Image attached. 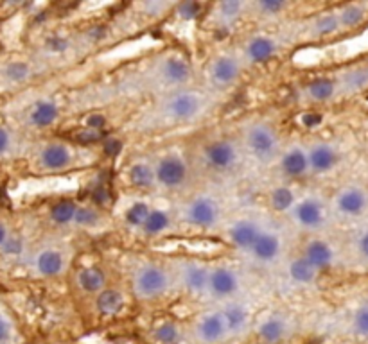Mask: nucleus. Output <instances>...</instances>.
Wrapping results in <instances>:
<instances>
[{
	"label": "nucleus",
	"instance_id": "nucleus-50",
	"mask_svg": "<svg viewBox=\"0 0 368 344\" xmlns=\"http://www.w3.org/2000/svg\"><path fill=\"white\" fill-rule=\"evenodd\" d=\"M8 238H9L8 228H6V224H2V222H0V248L4 246Z\"/></svg>",
	"mask_w": 368,
	"mask_h": 344
},
{
	"label": "nucleus",
	"instance_id": "nucleus-21",
	"mask_svg": "<svg viewBox=\"0 0 368 344\" xmlns=\"http://www.w3.org/2000/svg\"><path fill=\"white\" fill-rule=\"evenodd\" d=\"M281 52V41L274 34L259 31L252 33L244 38L243 45H241V57L246 66H259L266 65L271 59L278 56Z\"/></svg>",
	"mask_w": 368,
	"mask_h": 344
},
{
	"label": "nucleus",
	"instance_id": "nucleus-10",
	"mask_svg": "<svg viewBox=\"0 0 368 344\" xmlns=\"http://www.w3.org/2000/svg\"><path fill=\"white\" fill-rule=\"evenodd\" d=\"M157 189L166 192H178L189 183L190 169L185 156L180 151H166L153 160Z\"/></svg>",
	"mask_w": 368,
	"mask_h": 344
},
{
	"label": "nucleus",
	"instance_id": "nucleus-37",
	"mask_svg": "<svg viewBox=\"0 0 368 344\" xmlns=\"http://www.w3.org/2000/svg\"><path fill=\"white\" fill-rule=\"evenodd\" d=\"M300 197V194L291 187V183L284 181V183H278L275 187L268 190L266 194V203H268V208L274 213L278 215H288L291 212V208L295 206L297 199Z\"/></svg>",
	"mask_w": 368,
	"mask_h": 344
},
{
	"label": "nucleus",
	"instance_id": "nucleus-28",
	"mask_svg": "<svg viewBox=\"0 0 368 344\" xmlns=\"http://www.w3.org/2000/svg\"><path fill=\"white\" fill-rule=\"evenodd\" d=\"M277 167L278 172H281V178L284 181H288V183L311 176L309 158H307L306 145H300V143H290V145H285V148L282 149L281 156H278Z\"/></svg>",
	"mask_w": 368,
	"mask_h": 344
},
{
	"label": "nucleus",
	"instance_id": "nucleus-15",
	"mask_svg": "<svg viewBox=\"0 0 368 344\" xmlns=\"http://www.w3.org/2000/svg\"><path fill=\"white\" fill-rule=\"evenodd\" d=\"M201 156L208 171L215 172V174H228L239 167L241 158H243V148L236 140L221 136V138L211 140L203 148Z\"/></svg>",
	"mask_w": 368,
	"mask_h": 344
},
{
	"label": "nucleus",
	"instance_id": "nucleus-32",
	"mask_svg": "<svg viewBox=\"0 0 368 344\" xmlns=\"http://www.w3.org/2000/svg\"><path fill=\"white\" fill-rule=\"evenodd\" d=\"M284 275L295 287H313L318 283L320 273L300 253L284 260Z\"/></svg>",
	"mask_w": 368,
	"mask_h": 344
},
{
	"label": "nucleus",
	"instance_id": "nucleus-26",
	"mask_svg": "<svg viewBox=\"0 0 368 344\" xmlns=\"http://www.w3.org/2000/svg\"><path fill=\"white\" fill-rule=\"evenodd\" d=\"M304 103L307 106H320V104H331L336 101H341V92H339V83L336 78V72L331 74H322L309 79L302 85Z\"/></svg>",
	"mask_w": 368,
	"mask_h": 344
},
{
	"label": "nucleus",
	"instance_id": "nucleus-3",
	"mask_svg": "<svg viewBox=\"0 0 368 344\" xmlns=\"http://www.w3.org/2000/svg\"><path fill=\"white\" fill-rule=\"evenodd\" d=\"M146 79L151 90L166 95L190 86L194 79V69L187 54L180 50H166L153 57L151 65L148 66Z\"/></svg>",
	"mask_w": 368,
	"mask_h": 344
},
{
	"label": "nucleus",
	"instance_id": "nucleus-16",
	"mask_svg": "<svg viewBox=\"0 0 368 344\" xmlns=\"http://www.w3.org/2000/svg\"><path fill=\"white\" fill-rule=\"evenodd\" d=\"M339 83L341 101L367 97L368 95V52L354 57L334 70Z\"/></svg>",
	"mask_w": 368,
	"mask_h": 344
},
{
	"label": "nucleus",
	"instance_id": "nucleus-51",
	"mask_svg": "<svg viewBox=\"0 0 368 344\" xmlns=\"http://www.w3.org/2000/svg\"><path fill=\"white\" fill-rule=\"evenodd\" d=\"M365 176H367V181H368V165H367V169H365Z\"/></svg>",
	"mask_w": 368,
	"mask_h": 344
},
{
	"label": "nucleus",
	"instance_id": "nucleus-30",
	"mask_svg": "<svg viewBox=\"0 0 368 344\" xmlns=\"http://www.w3.org/2000/svg\"><path fill=\"white\" fill-rule=\"evenodd\" d=\"M29 267L36 276L56 278L66 269V257L59 248L43 246L29 258Z\"/></svg>",
	"mask_w": 368,
	"mask_h": 344
},
{
	"label": "nucleus",
	"instance_id": "nucleus-48",
	"mask_svg": "<svg viewBox=\"0 0 368 344\" xmlns=\"http://www.w3.org/2000/svg\"><path fill=\"white\" fill-rule=\"evenodd\" d=\"M13 145V135L9 133V129L6 127H0V155H4L11 149Z\"/></svg>",
	"mask_w": 368,
	"mask_h": 344
},
{
	"label": "nucleus",
	"instance_id": "nucleus-43",
	"mask_svg": "<svg viewBox=\"0 0 368 344\" xmlns=\"http://www.w3.org/2000/svg\"><path fill=\"white\" fill-rule=\"evenodd\" d=\"M207 4L201 2H182V4H174L173 15L183 22H196L207 15Z\"/></svg>",
	"mask_w": 368,
	"mask_h": 344
},
{
	"label": "nucleus",
	"instance_id": "nucleus-4",
	"mask_svg": "<svg viewBox=\"0 0 368 344\" xmlns=\"http://www.w3.org/2000/svg\"><path fill=\"white\" fill-rule=\"evenodd\" d=\"M241 148L253 162L268 165L277 164L284 145H282L278 129L274 124L266 119H255L244 127Z\"/></svg>",
	"mask_w": 368,
	"mask_h": 344
},
{
	"label": "nucleus",
	"instance_id": "nucleus-47",
	"mask_svg": "<svg viewBox=\"0 0 368 344\" xmlns=\"http://www.w3.org/2000/svg\"><path fill=\"white\" fill-rule=\"evenodd\" d=\"M11 336H13L11 323H9L8 317H4V315L0 314V344L9 343Z\"/></svg>",
	"mask_w": 368,
	"mask_h": 344
},
{
	"label": "nucleus",
	"instance_id": "nucleus-17",
	"mask_svg": "<svg viewBox=\"0 0 368 344\" xmlns=\"http://www.w3.org/2000/svg\"><path fill=\"white\" fill-rule=\"evenodd\" d=\"M79 160V152L71 142L63 140H50L38 149L36 167L38 171L56 174V172L71 171Z\"/></svg>",
	"mask_w": 368,
	"mask_h": 344
},
{
	"label": "nucleus",
	"instance_id": "nucleus-1",
	"mask_svg": "<svg viewBox=\"0 0 368 344\" xmlns=\"http://www.w3.org/2000/svg\"><path fill=\"white\" fill-rule=\"evenodd\" d=\"M211 103V94L198 90L194 86H187L182 90L158 95L151 117L162 126H189L201 120L208 113Z\"/></svg>",
	"mask_w": 368,
	"mask_h": 344
},
{
	"label": "nucleus",
	"instance_id": "nucleus-31",
	"mask_svg": "<svg viewBox=\"0 0 368 344\" xmlns=\"http://www.w3.org/2000/svg\"><path fill=\"white\" fill-rule=\"evenodd\" d=\"M62 117V106L56 99L43 97L38 99L25 111V124L34 129H47L52 127Z\"/></svg>",
	"mask_w": 368,
	"mask_h": 344
},
{
	"label": "nucleus",
	"instance_id": "nucleus-29",
	"mask_svg": "<svg viewBox=\"0 0 368 344\" xmlns=\"http://www.w3.org/2000/svg\"><path fill=\"white\" fill-rule=\"evenodd\" d=\"M344 38L358 36L368 29V0H352L336 4Z\"/></svg>",
	"mask_w": 368,
	"mask_h": 344
},
{
	"label": "nucleus",
	"instance_id": "nucleus-45",
	"mask_svg": "<svg viewBox=\"0 0 368 344\" xmlns=\"http://www.w3.org/2000/svg\"><path fill=\"white\" fill-rule=\"evenodd\" d=\"M4 78L6 81L13 83V85H18V83H24L31 78L33 70L25 62H11L9 65H6L4 69Z\"/></svg>",
	"mask_w": 368,
	"mask_h": 344
},
{
	"label": "nucleus",
	"instance_id": "nucleus-23",
	"mask_svg": "<svg viewBox=\"0 0 368 344\" xmlns=\"http://www.w3.org/2000/svg\"><path fill=\"white\" fill-rule=\"evenodd\" d=\"M304 38L307 41H315V43H327V41H334L344 38L341 33V25H339L338 11L336 4L322 9V11L313 13L304 24Z\"/></svg>",
	"mask_w": 368,
	"mask_h": 344
},
{
	"label": "nucleus",
	"instance_id": "nucleus-42",
	"mask_svg": "<svg viewBox=\"0 0 368 344\" xmlns=\"http://www.w3.org/2000/svg\"><path fill=\"white\" fill-rule=\"evenodd\" d=\"M74 47V38L65 33H54L43 41V50L50 56H65Z\"/></svg>",
	"mask_w": 368,
	"mask_h": 344
},
{
	"label": "nucleus",
	"instance_id": "nucleus-33",
	"mask_svg": "<svg viewBox=\"0 0 368 344\" xmlns=\"http://www.w3.org/2000/svg\"><path fill=\"white\" fill-rule=\"evenodd\" d=\"M126 183L139 192H151L157 190V178H155L153 160H132L125 172Z\"/></svg>",
	"mask_w": 368,
	"mask_h": 344
},
{
	"label": "nucleus",
	"instance_id": "nucleus-39",
	"mask_svg": "<svg viewBox=\"0 0 368 344\" xmlns=\"http://www.w3.org/2000/svg\"><path fill=\"white\" fill-rule=\"evenodd\" d=\"M183 336V327L176 320H160L151 328V339L157 344H180Z\"/></svg>",
	"mask_w": 368,
	"mask_h": 344
},
{
	"label": "nucleus",
	"instance_id": "nucleus-24",
	"mask_svg": "<svg viewBox=\"0 0 368 344\" xmlns=\"http://www.w3.org/2000/svg\"><path fill=\"white\" fill-rule=\"evenodd\" d=\"M246 17H248V2H239V0H225V2L211 4L205 15L211 27L220 33L234 31Z\"/></svg>",
	"mask_w": 368,
	"mask_h": 344
},
{
	"label": "nucleus",
	"instance_id": "nucleus-36",
	"mask_svg": "<svg viewBox=\"0 0 368 344\" xmlns=\"http://www.w3.org/2000/svg\"><path fill=\"white\" fill-rule=\"evenodd\" d=\"M176 215L171 210L162 208V206H153L151 213H149L148 221L142 226L141 235L144 238H160L167 235L173 229Z\"/></svg>",
	"mask_w": 368,
	"mask_h": 344
},
{
	"label": "nucleus",
	"instance_id": "nucleus-7",
	"mask_svg": "<svg viewBox=\"0 0 368 344\" xmlns=\"http://www.w3.org/2000/svg\"><path fill=\"white\" fill-rule=\"evenodd\" d=\"M298 253L302 255L322 276L327 275V273H332L338 267H345L344 250H341L339 238L332 241V238H327L325 235H322V237L320 235H309Z\"/></svg>",
	"mask_w": 368,
	"mask_h": 344
},
{
	"label": "nucleus",
	"instance_id": "nucleus-38",
	"mask_svg": "<svg viewBox=\"0 0 368 344\" xmlns=\"http://www.w3.org/2000/svg\"><path fill=\"white\" fill-rule=\"evenodd\" d=\"M290 9L291 4L284 0H255V2H248V17L274 22L288 15Z\"/></svg>",
	"mask_w": 368,
	"mask_h": 344
},
{
	"label": "nucleus",
	"instance_id": "nucleus-25",
	"mask_svg": "<svg viewBox=\"0 0 368 344\" xmlns=\"http://www.w3.org/2000/svg\"><path fill=\"white\" fill-rule=\"evenodd\" d=\"M282 253H284V241H282L281 231L266 226V228L262 229L261 237L257 238L252 250L244 255V257L248 258L253 266L269 267L274 266V264L281 262Z\"/></svg>",
	"mask_w": 368,
	"mask_h": 344
},
{
	"label": "nucleus",
	"instance_id": "nucleus-20",
	"mask_svg": "<svg viewBox=\"0 0 368 344\" xmlns=\"http://www.w3.org/2000/svg\"><path fill=\"white\" fill-rule=\"evenodd\" d=\"M196 344H225L228 343V330L223 315L218 307L208 308L196 315L189 330Z\"/></svg>",
	"mask_w": 368,
	"mask_h": 344
},
{
	"label": "nucleus",
	"instance_id": "nucleus-35",
	"mask_svg": "<svg viewBox=\"0 0 368 344\" xmlns=\"http://www.w3.org/2000/svg\"><path fill=\"white\" fill-rule=\"evenodd\" d=\"M94 308L95 312L103 317H115L120 315L126 308V296L125 292L117 289V287H110L94 296Z\"/></svg>",
	"mask_w": 368,
	"mask_h": 344
},
{
	"label": "nucleus",
	"instance_id": "nucleus-18",
	"mask_svg": "<svg viewBox=\"0 0 368 344\" xmlns=\"http://www.w3.org/2000/svg\"><path fill=\"white\" fill-rule=\"evenodd\" d=\"M253 334L259 344H285L295 334V321L288 312L271 310L255 321Z\"/></svg>",
	"mask_w": 368,
	"mask_h": 344
},
{
	"label": "nucleus",
	"instance_id": "nucleus-14",
	"mask_svg": "<svg viewBox=\"0 0 368 344\" xmlns=\"http://www.w3.org/2000/svg\"><path fill=\"white\" fill-rule=\"evenodd\" d=\"M309 158L311 176H329L338 171L345 160V149L341 143L331 138H316L306 143Z\"/></svg>",
	"mask_w": 368,
	"mask_h": 344
},
{
	"label": "nucleus",
	"instance_id": "nucleus-27",
	"mask_svg": "<svg viewBox=\"0 0 368 344\" xmlns=\"http://www.w3.org/2000/svg\"><path fill=\"white\" fill-rule=\"evenodd\" d=\"M264 228L266 224L257 221L255 217H241L228 226L227 231H225V241H227L228 248H232L244 257L252 250L257 238L261 237Z\"/></svg>",
	"mask_w": 368,
	"mask_h": 344
},
{
	"label": "nucleus",
	"instance_id": "nucleus-12",
	"mask_svg": "<svg viewBox=\"0 0 368 344\" xmlns=\"http://www.w3.org/2000/svg\"><path fill=\"white\" fill-rule=\"evenodd\" d=\"M241 289H243V278L239 269L227 262L211 264L205 298L215 301L218 305H223L230 299L239 298Z\"/></svg>",
	"mask_w": 368,
	"mask_h": 344
},
{
	"label": "nucleus",
	"instance_id": "nucleus-6",
	"mask_svg": "<svg viewBox=\"0 0 368 344\" xmlns=\"http://www.w3.org/2000/svg\"><path fill=\"white\" fill-rule=\"evenodd\" d=\"M288 217L295 228L307 235H318L320 231L323 234L327 226L334 222L327 197L320 199L318 196H313V194L298 197L291 212L288 213Z\"/></svg>",
	"mask_w": 368,
	"mask_h": 344
},
{
	"label": "nucleus",
	"instance_id": "nucleus-41",
	"mask_svg": "<svg viewBox=\"0 0 368 344\" xmlns=\"http://www.w3.org/2000/svg\"><path fill=\"white\" fill-rule=\"evenodd\" d=\"M79 203L72 197H63L50 206L49 217L54 224L58 226H74L76 215H78Z\"/></svg>",
	"mask_w": 368,
	"mask_h": 344
},
{
	"label": "nucleus",
	"instance_id": "nucleus-5",
	"mask_svg": "<svg viewBox=\"0 0 368 344\" xmlns=\"http://www.w3.org/2000/svg\"><path fill=\"white\" fill-rule=\"evenodd\" d=\"M132 292L141 301L162 299L173 287L171 269L155 260H142L132 271Z\"/></svg>",
	"mask_w": 368,
	"mask_h": 344
},
{
	"label": "nucleus",
	"instance_id": "nucleus-44",
	"mask_svg": "<svg viewBox=\"0 0 368 344\" xmlns=\"http://www.w3.org/2000/svg\"><path fill=\"white\" fill-rule=\"evenodd\" d=\"M101 221V210L95 208L94 205H79L78 215H76L74 226L76 228L90 229L95 228Z\"/></svg>",
	"mask_w": 368,
	"mask_h": 344
},
{
	"label": "nucleus",
	"instance_id": "nucleus-8",
	"mask_svg": "<svg viewBox=\"0 0 368 344\" xmlns=\"http://www.w3.org/2000/svg\"><path fill=\"white\" fill-rule=\"evenodd\" d=\"M246 69L239 52H218L205 65V79L211 90L227 92L243 78Z\"/></svg>",
	"mask_w": 368,
	"mask_h": 344
},
{
	"label": "nucleus",
	"instance_id": "nucleus-40",
	"mask_svg": "<svg viewBox=\"0 0 368 344\" xmlns=\"http://www.w3.org/2000/svg\"><path fill=\"white\" fill-rule=\"evenodd\" d=\"M151 210H153V206L149 205L148 201L135 199L133 203H129L125 208V212H122V222H125V226L128 229L141 234L142 226L148 221Z\"/></svg>",
	"mask_w": 368,
	"mask_h": 344
},
{
	"label": "nucleus",
	"instance_id": "nucleus-22",
	"mask_svg": "<svg viewBox=\"0 0 368 344\" xmlns=\"http://www.w3.org/2000/svg\"><path fill=\"white\" fill-rule=\"evenodd\" d=\"M215 307L221 310L225 324H227L228 341H239L248 336L250 332H253L255 315H253L252 307L244 299H230L227 303L215 305Z\"/></svg>",
	"mask_w": 368,
	"mask_h": 344
},
{
	"label": "nucleus",
	"instance_id": "nucleus-9",
	"mask_svg": "<svg viewBox=\"0 0 368 344\" xmlns=\"http://www.w3.org/2000/svg\"><path fill=\"white\" fill-rule=\"evenodd\" d=\"M176 217L185 222L189 228L208 231L220 226L223 212H221L220 201L212 194H196L183 203Z\"/></svg>",
	"mask_w": 368,
	"mask_h": 344
},
{
	"label": "nucleus",
	"instance_id": "nucleus-34",
	"mask_svg": "<svg viewBox=\"0 0 368 344\" xmlns=\"http://www.w3.org/2000/svg\"><path fill=\"white\" fill-rule=\"evenodd\" d=\"M74 282L76 285H78L79 291L85 292V294L95 296L108 287V276L101 266L87 264V266L78 267Z\"/></svg>",
	"mask_w": 368,
	"mask_h": 344
},
{
	"label": "nucleus",
	"instance_id": "nucleus-2",
	"mask_svg": "<svg viewBox=\"0 0 368 344\" xmlns=\"http://www.w3.org/2000/svg\"><path fill=\"white\" fill-rule=\"evenodd\" d=\"M327 201L332 221L344 226V229L368 219V181L365 172L341 181Z\"/></svg>",
	"mask_w": 368,
	"mask_h": 344
},
{
	"label": "nucleus",
	"instance_id": "nucleus-19",
	"mask_svg": "<svg viewBox=\"0 0 368 344\" xmlns=\"http://www.w3.org/2000/svg\"><path fill=\"white\" fill-rule=\"evenodd\" d=\"M344 332L358 344H368V285L352 296L344 312Z\"/></svg>",
	"mask_w": 368,
	"mask_h": 344
},
{
	"label": "nucleus",
	"instance_id": "nucleus-46",
	"mask_svg": "<svg viewBox=\"0 0 368 344\" xmlns=\"http://www.w3.org/2000/svg\"><path fill=\"white\" fill-rule=\"evenodd\" d=\"M298 124H300L304 129H307V131L316 129V127H320L323 124V113L315 110L304 111L302 115H298Z\"/></svg>",
	"mask_w": 368,
	"mask_h": 344
},
{
	"label": "nucleus",
	"instance_id": "nucleus-11",
	"mask_svg": "<svg viewBox=\"0 0 368 344\" xmlns=\"http://www.w3.org/2000/svg\"><path fill=\"white\" fill-rule=\"evenodd\" d=\"M345 267L358 275H368V219L348 226L339 237Z\"/></svg>",
	"mask_w": 368,
	"mask_h": 344
},
{
	"label": "nucleus",
	"instance_id": "nucleus-13",
	"mask_svg": "<svg viewBox=\"0 0 368 344\" xmlns=\"http://www.w3.org/2000/svg\"><path fill=\"white\" fill-rule=\"evenodd\" d=\"M208 271L211 264L198 258H180L171 269L173 282L178 285L182 292L190 298H205L207 294Z\"/></svg>",
	"mask_w": 368,
	"mask_h": 344
},
{
	"label": "nucleus",
	"instance_id": "nucleus-49",
	"mask_svg": "<svg viewBox=\"0 0 368 344\" xmlns=\"http://www.w3.org/2000/svg\"><path fill=\"white\" fill-rule=\"evenodd\" d=\"M2 250H4L6 255H20L22 241H20V238L9 237L8 241H6L4 246H2Z\"/></svg>",
	"mask_w": 368,
	"mask_h": 344
}]
</instances>
